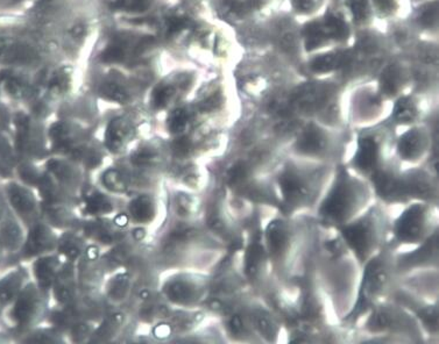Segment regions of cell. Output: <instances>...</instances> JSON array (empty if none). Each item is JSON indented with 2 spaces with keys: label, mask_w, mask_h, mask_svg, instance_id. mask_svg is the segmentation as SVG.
<instances>
[{
  "label": "cell",
  "mask_w": 439,
  "mask_h": 344,
  "mask_svg": "<svg viewBox=\"0 0 439 344\" xmlns=\"http://www.w3.org/2000/svg\"><path fill=\"white\" fill-rule=\"evenodd\" d=\"M103 96L108 98L110 101H117V103H124L129 99V94L123 86L115 82L105 83L103 89H101Z\"/></svg>",
  "instance_id": "1f68e13d"
},
{
  "label": "cell",
  "mask_w": 439,
  "mask_h": 344,
  "mask_svg": "<svg viewBox=\"0 0 439 344\" xmlns=\"http://www.w3.org/2000/svg\"><path fill=\"white\" fill-rule=\"evenodd\" d=\"M175 94L173 86H161L153 94V104L156 108H166Z\"/></svg>",
  "instance_id": "836d02e7"
},
{
  "label": "cell",
  "mask_w": 439,
  "mask_h": 344,
  "mask_svg": "<svg viewBox=\"0 0 439 344\" xmlns=\"http://www.w3.org/2000/svg\"><path fill=\"white\" fill-rule=\"evenodd\" d=\"M58 249L69 259H76L84 250L83 241L74 234H67L58 241Z\"/></svg>",
  "instance_id": "d4e9b609"
},
{
  "label": "cell",
  "mask_w": 439,
  "mask_h": 344,
  "mask_svg": "<svg viewBox=\"0 0 439 344\" xmlns=\"http://www.w3.org/2000/svg\"><path fill=\"white\" fill-rule=\"evenodd\" d=\"M105 187L113 192H123L126 189V180L118 170H110L104 175Z\"/></svg>",
  "instance_id": "d6a6232c"
},
{
  "label": "cell",
  "mask_w": 439,
  "mask_h": 344,
  "mask_svg": "<svg viewBox=\"0 0 439 344\" xmlns=\"http://www.w3.org/2000/svg\"><path fill=\"white\" fill-rule=\"evenodd\" d=\"M133 127L125 119H115L105 134V144L113 154L123 153L133 139Z\"/></svg>",
  "instance_id": "9a60e30c"
},
{
  "label": "cell",
  "mask_w": 439,
  "mask_h": 344,
  "mask_svg": "<svg viewBox=\"0 0 439 344\" xmlns=\"http://www.w3.org/2000/svg\"><path fill=\"white\" fill-rule=\"evenodd\" d=\"M339 233L346 247L361 266L378 254L386 235V218L376 205L361 213L351 223L339 227Z\"/></svg>",
  "instance_id": "3957f363"
},
{
  "label": "cell",
  "mask_w": 439,
  "mask_h": 344,
  "mask_svg": "<svg viewBox=\"0 0 439 344\" xmlns=\"http://www.w3.org/2000/svg\"><path fill=\"white\" fill-rule=\"evenodd\" d=\"M363 266L364 271L356 300L345 319L349 322L356 321L363 314L370 312L383 297L392 282L394 266L388 255L382 252V250L370 258Z\"/></svg>",
  "instance_id": "5b68a950"
},
{
  "label": "cell",
  "mask_w": 439,
  "mask_h": 344,
  "mask_svg": "<svg viewBox=\"0 0 439 344\" xmlns=\"http://www.w3.org/2000/svg\"><path fill=\"white\" fill-rule=\"evenodd\" d=\"M317 162L296 158L285 162L275 176L277 203L285 214L313 206L323 183L324 172Z\"/></svg>",
  "instance_id": "7a4b0ae2"
},
{
  "label": "cell",
  "mask_w": 439,
  "mask_h": 344,
  "mask_svg": "<svg viewBox=\"0 0 439 344\" xmlns=\"http://www.w3.org/2000/svg\"><path fill=\"white\" fill-rule=\"evenodd\" d=\"M438 5L437 0H428L420 5L416 12V22L418 27L423 29H437V18H438Z\"/></svg>",
  "instance_id": "603a6c76"
},
{
  "label": "cell",
  "mask_w": 439,
  "mask_h": 344,
  "mask_svg": "<svg viewBox=\"0 0 439 344\" xmlns=\"http://www.w3.org/2000/svg\"><path fill=\"white\" fill-rule=\"evenodd\" d=\"M58 237H55L53 230L44 223H36L29 232L27 243H26V254L33 255L51 252L58 247Z\"/></svg>",
  "instance_id": "2e32d148"
},
{
  "label": "cell",
  "mask_w": 439,
  "mask_h": 344,
  "mask_svg": "<svg viewBox=\"0 0 439 344\" xmlns=\"http://www.w3.org/2000/svg\"><path fill=\"white\" fill-rule=\"evenodd\" d=\"M124 58L123 48L120 47L119 44L117 46H112L108 47L103 54V61L104 62H118L122 61Z\"/></svg>",
  "instance_id": "e575fe53"
},
{
  "label": "cell",
  "mask_w": 439,
  "mask_h": 344,
  "mask_svg": "<svg viewBox=\"0 0 439 344\" xmlns=\"http://www.w3.org/2000/svg\"><path fill=\"white\" fill-rule=\"evenodd\" d=\"M268 261L263 239H256L251 242L245 255L246 275L251 280H256L263 273L265 264Z\"/></svg>",
  "instance_id": "ac0fdd59"
},
{
  "label": "cell",
  "mask_w": 439,
  "mask_h": 344,
  "mask_svg": "<svg viewBox=\"0 0 439 344\" xmlns=\"http://www.w3.org/2000/svg\"><path fill=\"white\" fill-rule=\"evenodd\" d=\"M292 11L302 17H313L325 6V0H290Z\"/></svg>",
  "instance_id": "484cf974"
},
{
  "label": "cell",
  "mask_w": 439,
  "mask_h": 344,
  "mask_svg": "<svg viewBox=\"0 0 439 344\" xmlns=\"http://www.w3.org/2000/svg\"><path fill=\"white\" fill-rule=\"evenodd\" d=\"M60 270H61V263L58 257L46 256L38 259L34 266V273H35L40 289L46 290L48 287H51L54 284Z\"/></svg>",
  "instance_id": "ffe728a7"
},
{
  "label": "cell",
  "mask_w": 439,
  "mask_h": 344,
  "mask_svg": "<svg viewBox=\"0 0 439 344\" xmlns=\"http://www.w3.org/2000/svg\"><path fill=\"white\" fill-rule=\"evenodd\" d=\"M411 70L402 61H392L381 69L376 83V90L386 101H394L404 94L411 84Z\"/></svg>",
  "instance_id": "7c38bea8"
},
{
  "label": "cell",
  "mask_w": 439,
  "mask_h": 344,
  "mask_svg": "<svg viewBox=\"0 0 439 344\" xmlns=\"http://www.w3.org/2000/svg\"><path fill=\"white\" fill-rule=\"evenodd\" d=\"M22 283V273H15L0 282V302H8L18 295Z\"/></svg>",
  "instance_id": "cb8c5ba5"
},
{
  "label": "cell",
  "mask_w": 439,
  "mask_h": 344,
  "mask_svg": "<svg viewBox=\"0 0 439 344\" xmlns=\"http://www.w3.org/2000/svg\"><path fill=\"white\" fill-rule=\"evenodd\" d=\"M333 150L331 130L313 121L302 129L292 149L296 158L317 163L330 157Z\"/></svg>",
  "instance_id": "ba28073f"
},
{
  "label": "cell",
  "mask_w": 439,
  "mask_h": 344,
  "mask_svg": "<svg viewBox=\"0 0 439 344\" xmlns=\"http://www.w3.org/2000/svg\"><path fill=\"white\" fill-rule=\"evenodd\" d=\"M8 198L12 206L24 218H33L36 211V200L27 189L17 184L8 187Z\"/></svg>",
  "instance_id": "d6986e66"
},
{
  "label": "cell",
  "mask_w": 439,
  "mask_h": 344,
  "mask_svg": "<svg viewBox=\"0 0 439 344\" xmlns=\"http://www.w3.org/2000/svg\"><path fill=\"white\" fill-rule=\"evenodd\" d=\"M390 137L383 128L370 126L361 129L356 141V149L349 161V169L370 180L382 169L396 162L390 156Z\"/></svg>",
  "instance_id": "277c9868"
},
{
  "label": "cell",
  "mask_w": 439,
  "mask_h": 344,
  "mask_svg": "<svg viewBox=\"0 0 439 344\" xmlns=\"http://www.w3.org/2000/svg\"><path fill=\"white\" fill-rule=\"evenodd\" d=\"M129 212L134 223L147 225L154 220L156 215V203L149 196H139L131 201Z\"/></svg>",
  "instance_id": "44dd1931"
},
{
  "label": "cell",
  "mask_w": 439,
  "mask_h": 344,
  "mask_svg": "<svg viewBox=\"0 0 439 344\" xmlns=\"http://www.w3.org/2000/svg\"><path fill=\"white\" fill-rule=\"evenodd\" d=\"M119 5L122 8L133 11H144L148 8V0H120Z\"/></svg>",
  "instance_id": "8d00e7d4"
},
{
  "label": "cell",
  "mask_w": 439,
  "mask_h": 344,
  "mask_svg": "<svg viewBox=\"0 0 439 344\" xmlns=\"http://www.w3.org/2000/svg\"><path fill=\"white\" fill-rule=\"evenodd\" d=\"M295 242L292 227L283 219H274L267 225L263 233V246L266 249L268 261L282 264L288 259Z\"/></svg>",
  "instance_id": "30bf717a"
},
{
  "label": "cell",
  "mask_w": 439,
  "mask_h": 344,
  "mask_svg": "<svg viewBox=\"0 0 439 344\" xmlns=\"http://www.w3.org/2000/svg\"><path fill=\"white\" fill-rule=\"evenodd\" d=\"M431 133L425 125L409 126L394 142V155L400 164L421 165L431 150Z\"/></svg>",
  "instance_id": "52a82bcc"
},
{
  "label": "cell",
  "mask_w": 439,
  "mask_h": 344,
  "mask_svg": "<svg viewBox=\"0 0 439 344\" xmlns=\"http://www.w3.org/2000/svg\"><path fill=\"white\" fill-rule=\"evenodd\" d=\"M373 15L380 18H392L399 12L400 1L399 0H371Z\"/></svg>",
  "instance_id": "f1b7e54d"
},
{
  "label": "cell",
  "mask_w": 439,
  "mask_h": 344,
  "mask_svg": "<svg viewBox=\"0 0 439 344\" xmlns=\"http://www.w3.org/2000/svg\"><path fill=\"white\" fill-rule=\"evenodd\" d=\"M208 290V280L194 273H181L168 280L163 289L167 299L184 307L197 305Z\"/></svg>",
  "instance_id": "9c48e42d"
},
{
  "label": "cell",
  "mask_w": 439,
  "mask_h": 344,
  "mask_svg": "<svg viewBox=\"0 0 439 344\" xmlns=\"http://www.w3.org/2000/svg\"><path fill=\"white\" fill-rule=\"evenodd\" d=\"M388 103L378 94L376 85H365L353 94L351 104V115L353 122L359 125L372 126L385 111V104Z\"/></svg>",
  "instance_id": "8fae6325"
},
{
  "label": "cell",
  "mask_w": 439,
  "mask_h": 344,
  "mask_svg": "<svg viewBox=\"0 0 439 344\" xmlns=\"http://www.w3.org/2000/svg\"><path fill=\"white\" fill-rule=\"evenodd\" d=\"M3 237H4V241L8 244L17 243V241H18L19 237H20L18 228L12 223H8V225L5 226L4 230H3Z\"/></svg>",
  "instance_id": "d590c367"
},
{
  "label": "cell",
  "mask_w": 439,
  "mask_h": 344,
  "mask_svg": "<svg viewBox=\"0 0 439 344\" xmlns=\"http://www.w3.org/2000/svg\"><path fill=\"white\" fill-rule=\"evenodd\" d=\"M190 121V112H188V110H184V108H179L174 112L173 114L170 115L168 127H169L172 133L181 135L187 130Z\"/></svg>",
  "instance_id": "83f0119b"
},
{
  "label": "cell",
  "mask_w": 439,
  "mask_h": 344,
  "mask_svg": "<svg viewBox=\"0 0 439 344\" xmlns=\"http://www.w3.org/2000/svg\"><path fill=\"white\" fill-rule=\"evenodd\" d=\"M44 309V301L40 295L38 287L28 285L22 292L12 309V318L18 326H28L34 322Z\"/></svg>",
  "instance_id": "5bb4252c"
},
{
  "label": "cell",
  "mask_w": 439,
  "mask_h": 344,
  "mask_svg": "<svg viewBox=\"0 0 439 344\" xmlns=\"http://www.w3.org/2000/svg\"><path fill=\"white\" fill-rule=\"evenodd\" d=\"M253 323L258 332L263 336H274L276 334V325L267 313H256Z\"/></svg>",
  "instance_id": "f546056e"
},
{
  "label": "cell",
  "mask_w": 439,
  "mask_h": 344,
  "mask_svg": "<svg viewBox=\"0 0 439 344\" xmlns=\"http://www.w3.org/2000/svg\"><path fill=\"white\" fill-rule=\"evenodd\" d=\"M161 157V151L158 148L151 147V146H144L134 151L132 162L134 164L139 166H148L153 165Z\"/></svg>",
  "instance_id": "4316f807"
},
{
  "label": "cell",
  "mask_w": 439,
  "mask_h": 344,
  "mask_svg": "<svg viewBox=\"0 0 439 344\" xmlns=\"http://www.w3.org/2000/svg\"><path fill=\"white\" fill-rule=\"evenodd\" d=\"M400 266L411 269V268H416L418 269L420 266L428 264V261H433L436 262L437 259V233L433 234L431 237H429L428 240L423 242L416 247V250L407 252L402 255L400 258Z\"/></svg>",
  "instance_id": "e0dca14e"
},
{
  "label": "cell",
  "mask_w": 439,
  "mask_h": 344,
  "mask_svg": "<svg viewBox=\"0 0 439 344\" xmlns=\"http://www.w3.org/2000/svg\"><path fill=\"white\" fill-rule=\"evenodd\" d=\"M438 215L430 201H411L392 225V241L397 246L417 247L437 233Z\"/></svg>",
  "instance_id": "8992f818"
},
{
  "label": "cell",
  "mask_w": 439,
  "mask_h": 344,
  "mask_svg": "<svg viewBox=\"0 0 439 344\" xmlns=\"http://www.w3.org/2000/svg\"><path fill=\"white\" fill-rule=\"evenodd\" d=\"M424 115L422 98L418 94H404L392 101L388 118L394 126H414L421 122Z\"/></svg>",
  "instance_id": "4fadbf2b"
},
{
  "label": "cell",
  "mask_w": 439,
  "mask_h": 344,
  "mask_svg": "<svg viewBox=\"0 0 439 344\" xmlns=\"http://www.w3.org/2000/svg\"><path fill=\"white\" fill-rule=\"evenodd\" d=\"M84 211L94 216L108 214L113 211V203L106 194L94 191L84 200Z\"/></svg>",
  "instance_id": "7402d4cb"
},
{
  "label": "cell",
  "mask_w": 439,
  "mask_h": 344,
  "mask_svg": "<svg viewBox=\"0 0 439 344\" xmlns=\"http://www.w3.org/2000/svg\"><path fill=\"white\" fill-rule=\"evenodd\" d=\"M374 191L364 177L339 165L331 183L317 205V216L323 225L339 227L351 223L373 205Z\"/></svg>",
  "instance_id": "6da1fadb"
},
{
  "label": "cell",
  "mask_w": 439,
  "mask_h": 344,
  "mask_svg": "<svg viewBox=\"0 0 439 344\" xmlns=\"http://www.w3.org/2000/svg\"><path fill=\"white\" fill-rule=\"evenodd\" d=\"M414 1L416 4L421 5L423 4V3H425V1H428V0H414Z\"/></svg>",
  "instance_id": "74e56055"
},
{
  "label": "cell",
  "mask_w": 439,
  "mask_h": 344,
  "mask_svg": "<svg viewBox=\"0 0 439 344\" xmlns=\"http://www.w3.org/2000/svg\"><path fill=\"white\" fill-rule=\"evenodd\" d=\"M89 233H91L92 237H94L96 240L99 241V242H104V243H110L115 237L113 226L108 227V223L103 220H98L97 223H94L89 230Z\"/></svg>",
  "instance_id": "4dcf8cb0"
}]
</instances>
